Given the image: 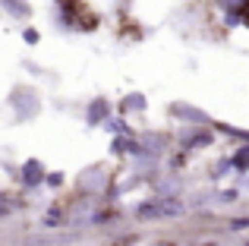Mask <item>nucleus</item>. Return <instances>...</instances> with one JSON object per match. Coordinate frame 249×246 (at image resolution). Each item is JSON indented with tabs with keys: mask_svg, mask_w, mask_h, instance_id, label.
Returning <instances> with one entry per match:
<instances>
[{
	"mask_svg": "<svg viewBox=\"0 0 249 246\" xmlns=\"http://www.w3.org/2000/svg\"><path fill=\"white\" fill-rule=\"evenodd\" d=\"M107 111H110V107H107V101H104V98H98L95 105L89 107V123H91V126H95V123H101L104 117H107Z\"/></svg>",
	"mask_w": 249,
	"mask_h": 246,
	"instance_id": "3",
	"label": "nucleus"
},
{
	"mask_svg": "<svg viewBox=\"0 0 249 246\" xmlns=\"http://www.w3.org/2000/svg\"><path fill=\"white\" fill-rule=\"evenodd\" d=\"M6 215H10V205H6V199L3 196H0V221H3V218Z\"/></svg>",
	"mask_w": 249,
	"mask_h": 246,
	"instance_id": "15",
	"label": "nucleus"
},
{
	"mask_svg": "<svg viewBox=\"0 0 249 246\" xmlns=\"http://www.w3.org/2000/svg\"><path fill=\"white\" fill-rule=\"evenodd\" d=\"M246 246H249V240H246Z\"/></svg>",
	"mask_w": 249,
	"mask_h": 246,
	"instance_id": "18",
	"label": "nucleus"
},
{
	"mask_svg": "<svg viewBox=\"0 0 249 246\" xmlns=\"http://www.w3.org/2000/svg\"><path fill=\"white\" fill-rule=\"evenodd\" d=\"M170 114H177V117H189V120H205V114L189 111V107H183V105H174V107H170Z\"/></svg>",
	"mask_w": 249,
	"mask_h": 246,
	"instance_id": "6",
	"label": "nucleus"
},
{
	"mask_svg": "<svg viewBox=\"0 0 249 246\" xmlns=\"http://www.w3.org/2000/svg\"><path fill=\"white\" fill-rule=\"evenodd\" d=\"M231 167H233L231 161H221V164H214V177H224V174L231 171Z\"/></svg>",
	"mask_w": 249,
	"mask_h": 246,
	"instance_id": "12",
	"label": "nucleus"
},
{
	"mask_svg": "<svg viewBox=\"0 0 249 246\" xmlns=\"http://www.w3.org/2000/svg\"><path fill=\"white\" fill-rule=\"evenodd\" d=\"M231 164H233V167H240V171H249V145H243L237 155H233Z\"/></svg>",
	"mask_w": 249,
	"mask_h": 246,
	"instance_id": "5",
	"label": "nucleus"
},
{
	"mask_svg": "<svg viewBox=\"0 0 249 246\" xmlns=\"http://www.w3.org/2000/svg\"><path fill=\"white\" fill-rule=\"evenodd\" d=\"M227 228H231L233 234H237V230H246V228H249V218H233V221L227 224Z\"/></svg>",
	"mask_w": 249,
	"mask_h": 246,
	"instance_id": "10",
	"label": "nucleus"
},
{
	"mask_svg": "<svg viewBox=\"0 0 249 246\" xmlns=\"http://www.w3.org/2000/svg\"><path fill=\"white\" fill-rule=\"evenodd\" d=\"M48 183H51V186H60V183H63V177H60V174H51Z\"/></svg>",
	"mask_w": 249,
	"mask_h": 246,
	"instance_id": "16",
	"label": "nucleus"
},
{
	"mask_svg": "<svg viewBox=\"0 0 249 246\" xmlns=\"http://www.w3.org/2000/svg\"><path fill=\"white\" fill-rule=\"evenodd\" d=\"M155 246H177V243H155Z\"/></svg>",
	"mask_w": 249,
	"mask_h": 246,
	"instance_id": "17",
	"label": "nucleus"
},
{
	"mask_svg": "<svg viewBox=\"0 0 249 246\" xmlns=\"http://www.w3.org/2000/svg\"><path fill=\"white\" fill-rule=\"evenodd\" d=\"M110 152H114V155H136V152H139V145H136L133 139H120V136H117L114 145H110Z\"/></svg>",
	"mask_w": 249,
	"mask_h": 246,
	"instance_id": "4",
	"label": "nucleus"
},
{
	"mask_svg": "<svg viewBox=\"0 0 249 246\" xmlns=\"http://www.w3.org/2000/svg\"><path fill=\"white\" fill-rule=\"evenodd\" d=\"M19 174H22V183H25V186L44 183V174H41V164H38V161H25Z\"/></svg>",
	"mask_w": 249,
	"mask_h": 246,
	"instance_id": "1",
	"label": "nucleus"
},
{
	"mask_svg": "<svg viewBox=\"0 0 249 246\" xmlns=\"http://www.w3.org/2000/svg\"><path fill=\"white\" fill-rule=\"evenodd\" d=\"M0 6H3L6 13H13L16 19H29L32 16V6L22 3V0H0Z\"/></svg>",
	"mask_w": 249,
	"mask_h": 246,
	"instance_id": "2",
	"label": "nucleus"
},
{
	"mask_svg": "<svg viewBox=\"0 0 249 246\" xmlns=\"http://www.w3.org/2000/svg\"><path fill=\"white\" fill-rule=\"evenodd\" d=\"M22 38H25L29 44H38V32H35V29H25V32H22Z\"/></svg>",
	"mask_w": 249,
	"mask_h": 246,
	"instance_id": "13",
	"label": "nucleus"
},
{
	"mask_svg": "<svg viewBox=\"0 0 249 246\" xmlns=\"http://www.w3.org/2000/svg\"><path fill=\"white\" fill-rule=\"evenodd\" d=\"M123 107H142V95H129V101Z\"/></svg>",
	"mask_w": 249,
	"mask_h": 246,
	"instance_id": "14",
	"label": "nucleus"
},
{
	"mask_svg": "<svg viewBox=\"0 0 249 246\" xmlns=\"http://www.w3.org/2000/svg\"><path fill=\"white\" fill-rule=\"evenodd\" d=\"M44 228H60V211L51 209L48 215H44Z\"/></svg>",
	"mask_w": 249,
	"mask_h": 246,
	"instance_id": "9",
	"label": "nucleus"
},
{
	"mask_svg": "<svg viewBox=\"0 0 249 246\" xmlns=\"http://www.w3.org/2000/svg\"><path fill=\"white\" fill-rule=\"evenodd\" d=\"M237 196H240L237 190H224V193H221V202H224V205H231V202H237Z\"/></svg>",
	"mask_w": 249,
	"mask_h": 246,
	"instance_id": "11",
	"label": "nucleus"
},
{
	"mask_svg": "<svg viewBox=\"0 0 249 246\" xmlns=\"http://www.w3.org/2000/svg\"><path fill=\"white\" fill-rule=\"evenodd\" d=\"M221 6H224L227 13H243L246 6H249V0H218Z\"/></svg>",
	"mask_w": 249,
	"mask_h": 246,
	"instance_id": "8",
	"label": "nucleus"
},
{
	"mask_svg": "<svg viewBox=\"0 0 249 246\" xmlns=\"http://www.w3.org/2000/svg\"><path fill=\"white\" fill-rule=\"evenodd\" d=\"M193 145H212V133H199V136H189L183 142V148H193Z\"/></svg>",
	"mask_w": 249,
	"mask_h": 246,
	"instance_id": "7",
	"label": "nucleus"
}]
</instances>
